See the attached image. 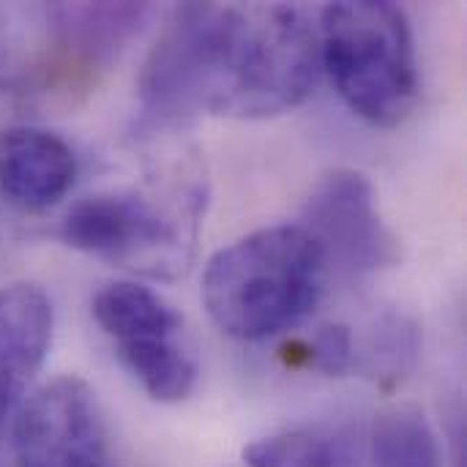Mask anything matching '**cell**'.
Returning <instances> with one entry per match:
<instances>
[{"label": "cell", "mask_w": 467, "mask_h": 467, "mask_svg": "<svg viewBox=\"0 0 467 467\" xmlns=\"http://www.w3.org/2000/svg\"><path fill=\"white\" fill-rule=\"evenodd\" d=\"M145 3H60L44 8L52 57L93 68L107 66L129 44L145 19Z\"/></svg>", "instance_id": "obj_10"}, {"label": "cell", "mask_w": 467, "mask_h": 467, "mask_svg": "<svg viewBox=\"0 0 467 467\" xmlns=\"http://www.w3.org/2000/svg\"><path fill=\"white\" fill-rule=\"evenodd\" d=\"M55 309L44 287L11 282L0 287V438L33 394L52 348Z\"/></svg>", "instance_id": "obj_8"}, {"label": "cell", "mask_w": 467, "mask_h": 467, "mask_svg": "<svg viewBox=\"0 0 467 467\" xmlns=\"http://www.w3.org/2000/svg\"><path fill=\"white\" fill-rule=\"evenodd\" d=\"M326 268L320 246L301 224L263 227L208 260L202 304L222 334L263 342L309 317Z\"/></svg>", "instance_id": "obj_2"}, {"label": "cell", "mask_w": 467, "mask_h": 467, "mask_svg": "<svg viewBox=\"0 0 467 467\" xmlns=\"http://www.w3.org/2000/svg\"><path fill=\"white\" fill-rule=\"evenodd\" d=\"M345 274H375L400 263V238L383 222L369 178L350 167L326 172L309 192L301 224Z\"/></svg>", "instance_id": "obj_7"}, {"label": "cell", "mask_w": 467, "mask_h": 467, "mask_svg": "<svg viewBox=\"0 0 467 467\" xmlns=\"http://www.w3.org/2000/svg\"><path fill=\"white\" fill-rule=\"evenodd\" d=\"M60 238L74 252L153 279L186 271L197 238V200L172 205L137 189L96 192L77 200Z\"/></svg>", "instance_id": "obj_4"}, {"label": "cell", "mask_w": 467, "mask_h": 467, "mask_svg": "<svg viewBox=\"0 0 467 467\" xmlns=\"http://www.w3.org/2000/svg\"><path fill=\"white\" fill-rule=\"evenodd\" d=\"M246 467H345L342 446L317 430H285L244 449Z\"/></svg>", "instance_id": "obj_12"}, {"label": "cell", "mask_w": 467, "mask_h": 467, "mask_svg": "<svg viewBox=\"0 0 467 467\" xmlns=\"http://www.w3.org/2000/svg\"><path fill=\"white\" fill-rule=\"evenodd\" d=\"M8 432L14 467H112L101 402L82 378L63 375L38 386Z\"/></svg>", "instance_id": "obj_6"}, {"label": "cell", "mask_w": 467, "mask_h": 467, "mask_svg": "<svg viewBox=\"0 0 467 467\" xmlns=\"http://www.w3.org/2000/svg\"><path fill=\"white\" fill-rule=\"evenodd\" d=\"M290 364H301L309 367L315 372H323L328 378H345L353 375V364H356V334L342 326V323H331L317 328V334L298 345V353L290 356Z\"/></svg>", "instance_id": "obj_13"}, {"label": "cell", "mask_w": 467, "mask_h": 467, "mask_svg": "<svg viewBox=\"0 0 467 467\" xmlns=\"http://www.w3.org/2000/svg\"><path fill=\"white\" fill-rule=\"evenodd\" d=\"M16 41L19 38L8 25V11L0 8V85L3 88L30 85V68H27Z\"/></svg>", "instance_id": "obj_14"}, {"label": "cell", "mask_w": 467, "mask_h": 467, "mask_svg": "<svg viewBox=\"0 0 467 467\" xmlns=\"http://www.w3.org/2000/svg\"><path fill=\"white\" fill-rule=\"evenodd\" d=\"M77 156L71 145L41 126L0 131V200L25 213L57 205L74 186Z\"/></svg>", "instance_id": "obj_9"}, {"label": "cell", "mask_w": 467, "mask_h": 467, "mask_svg": "<svg viewBox=\"0 0 467 467\" xmlns=\"http://www.w3.org/2000/svg\"><path fill=\"white\" fill-rule=\"evenodd\" d=\"M421 337L413 320L389 312L372 323L364 342L356 339L353 372L372 380L380 389H397L416 367Z\"/></svg>", "instance_id": "obj_11"}, {"label": "cell", "mask_w": 467, "mask_h": 467, "mask_svg": "<svg viewBox=\"0 0 467 467\" xmlns=\"http://www.w3.org/2000/svg\"><path fill=\"white\" fill-rule=\"evenodd\" d=\"M320 63L339 99L361 120L394 129L419 101V57L402 5L342 0L320 14Z\"/></svg>", "instance_id": "obj_3"}, {"label": "cell", "mask_w": 467, "mask_h": 467, "mask_svg": "<svg viewBox=\"0 0 467 467\" xmlns=\"http://www.w3.org/2000/svg\"><path fill=\"white\" fill-rule=\"evenodd\" d=\"M90 309L118 361L150 400L175 405L192 397L200 367L183 317L159 293L137 282H109Z\"/></svg>", "instance_id": "obj_5"}, {"label": "cell", "mask_w": 467, "mask_h": 467, "mask_svg": "<svg viewBox=\"0 0 467 467\" xmlns=\"http://www.w3.org/2000/svg\"><path fill=\"white\" fill-rule=\"evenodd\" d=\"M320 71V33L301 5L183 3L140 71V129H178L200 112L276 118L309 99Z\"/></svg>", "instance_id": "obj_1"}]
</instances>
